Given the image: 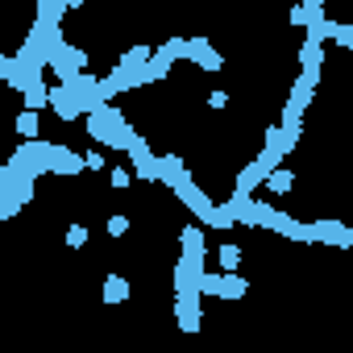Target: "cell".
I'll return each instance as SVG.
<instances>
[{
  "label": "cell",
  "mask_w": 353,
  "mask_h": 353,
  "mask_svg": "<svg viewBox=\"0 0 353 353\" xmlns=\"http://www.w3.org/2000/svg\"><path fill=\"white\" fill-rule=\"evenodd\" d=\"M245 287H250V283L237 279L233 270H225V274H208V270H204V274L196 279V291H200V295H221V299H241Z\"/></svg>",
  "instance_id": "6da1fadb"
},
{
  "label": "cell",
  "mask_w": 353,
  "mask_h": 353,
  "mask_svg": "<svg viewBox=\"0 0 353 353\" xmlns=\"http://www.w3.org/2000/svg\"><path fill=\"white\" fill-rule=\"evenodd\" d=\"M174 320H179V328H188V332H200V320H204L200 291H174Z\"/></svg>",
  "instance_id": "7a4b0ae2"
},
{
  "label": "cell",
  "mask_w": 353,
  "mask_h": 353,
  "mask_svg": "<svg viewBox=\"0 0 353 353\" xmlns=\"http://www.w3.org/2000/svg\"><path fill=\"white\" fill-rule=\"evenodd\" d=\"M307 241H328L336 250H349L353 245V233L341 221H307Z\"/></svg>",
  "instance_id": "3957f363"
},
{
  "label": "cell",
  "mask_w": 353,
  "mask_h": 353,
  "mask_svg": "<svg viewBox=\"0 0 353 353\" xmlns=\"http://www.w3.org/2000/svg\"><path fill=\"white\" fill-rule=\"evenodd\" d=\"M183 59L196 63L200 71H221V67H225V54H216L208 38H188V54H183Z\"/></svg>",
  "instance_id": "277c9868"
},
{
  "label": "cell",
  "mask_w": 353,
  "mask_h": 353,
  "mask_svg": "<svg viewBox=\"0 0 353 353\" xmlns=\"http://www.w3.org/2000/svg\"><path fill=\"white\" fill-rule=\"evenodd\" d=\"M46 170H54V174H79L83 170V154H75L67 145H50L46 150Z\"/></svg>",
  "instance_id": "5b68a950"
},
{
  "label": "cell",
  "mask_w": 353,
  "mask_h": 353,
  "mask_svg": "<svg viewBox=\"0 0 353 353\" xmlns=\"http://www.w3.org/2000/svg\"><path fill=\"white\" fill-rule=\"evenodd\" d=\"M50 108L59 112V121H79L83 112H79V104H75V96H71V88L67 83H59V88H50Z\"/></svg>",
  "instance_id": "8992f818"
},
{
  "label": "cell",
  "mask_w": 353,
  "mask_h": 353,
  "mask_svg": "<svg viewBox=\"0 0 353 353\" xmlns=\"http://www.w3.org/2000/svg\"><path fill=\"white\" fill-rule=\"evenodd\" d=\"M262 183H266V188H270L274 196H287V192L295 188V174H291V170H287V166L279 162V166H270V170H266V179H262Z\"/></svg>",
  "instance_id": "52a82bcc"
},
{
  "label": "cell",
  "mask_w": 353,
  "mask_h": 353,
  "mask_svg": "<svg viewBox=\"0 0 353 353\" xmlns=\"http://www.w3.org/2000/svg\"><path fill=\"white\" fill-rule=\"evenodd\" d=\"M21 100H26V108H34V112H42V108L50 104V88H46L42 79H30V83L21 88Z\"/></svg>",
  "instance_id": "ba28073f"
},
{
  "label": "cell",
  "mask_w": 353,
  "mask_h": 353,
  "mask_svg": "<svg viewBox=\"0 0 353 353\" xmlns=\"http://www.w3.org/2000/svg\"><path fill=\"white\" fill-rule=\"evenodd\" d=\"M100 299H104V303H125V299H129V283H125L121 274H108V279H104Z\"/></svg>",
  "instance_id": "9c48e42d"
},
{
  "label": "cell",
  "mask_w": 353,
  "mask_h": 353,
  "mask_svg": "<svg viewBox=\"0 0 353 353\" xmlns=\"http://www.w3.org/2000/svg\"><path fill=\"white\" fill-rule=\"evenodd\" d=\"M13 125H17V133H21V137H38V133H42V121H38V112H34V108H21V112L13 117Z\"/></svg>",
  "instance_id": "30bf717a"
},
{
  "label": "cell",
  "mask_w": 353,
  "mask_h": 353,
  "mask_svg": "<svg viewBox=\"0 0 353 353\" xmlns=\"http://www.w3.org/2000/svg\"><path fill=\"white\" fill-rule=\"evenodd\" d=\"M204 225H212V229H233V225H237V208H233V204H221V208L212 204V212H208Z\"/></svg>",
  "instance_id": "8fae6325"
},
{
  "label": "cell",
  "mask_w": 353,
  "mask_h": 353,
  "mask_svg": "<svg viewBox=\"0 0 353 353\" xmlns=\"http://www.w3.org/2000/svg\"><path fill=\"white\" fill-rule=\"evenodd\" d=\"M299 63H303V67H324V42L307 38V42L299 46Z\"/></svg>",
  "instance_id": "7c38bea8"
},
{
  "label": "cell",
  "mask_w": 353,
  "mask_h": 353,
  "mask_svg": "<svg viewBox=\"0 0 353 353\" xmlns=\"http://www.w3.org/2000/svg\"><path fill=\"white\" fill-rule=\"evenodd\" d=\"M145 59H150V46H133V50H125V54H121V63H117V67H121V71H141V67H145Z\"/></svg>",
  "instance_id": "4fadbf2b"
},
{
  "label": "cell",
  "mask_w": 353,
  "mask_h": 353,
  "mask_svg": "<svg viewBox=\"0 0 353 353\" xmlns=\"http://www.w3.org/2000/svg\"><path fill=\"white\" fill-rule=\"evenodd\" d=\"M158 54H162L166 63H179V59L188 54V38H170V42H162V46H158Z\"/></svg>",
  "instance_id": "5bb4252c"
},
{
  "label": "cell",
  "mask_w": 353,
  "mask_h": 353,
  "mask_svg": "<svg viewBox=\"0 0 353 353\" xmlns=\"http://www.w3.org/2000/svg\"><path fill=\"white\" fill-rule=\"evenodd\" d=\"M88 237H92V233H88V225H79V221H75V225H67V250H83V245H88Z\"/></svg>",
  "instance_id": "9a60e30c"
},
{
  "label": "cell",
  "mask_w": 353,
  "mask_h": 353,
  "mask_svg": "<svg viewBox=\"0 0 353 353\" xmlns=\"http://www.w3.org/2000/svg\"><path fill=\"white\" fill-rule=\"evenodd\" d=\"M108 183H112V192H129V183H133V170H125V166H112V170H108Z\"/></svg>",
  "instance_id": "2e32d148"
},
{
  "label": "cell",
  "mask_w": 353,
  "mask_h": 353,
  "mask_svg": "<svg viewBox=\"0 0 353 353\" xmlns=\"http://www.w3.org/2000/svg\"><path fill=\"white\" fill-rule=\"evenodd\" d=\"M216 258H221V270H237V266H241V250H237V245H221Z\"/></svg>",
  "instance_id": "e0dca14e"
},
{
  "label": "cell",
  "mask_w": 353,
  "mask_h": 353,
  "mask_svg": "<svg viewBox=\"0 0 353 353\" xmlns=\"http://www.w3.org/2000/svg\"><path fill=\"white\" fill-rule=\"evenodd\" d=\"M332 38H336V46L349 50V46H353V26H349V21H336V26H332Z\"/></svg>",
  "instance_id": "ac0fdd59"
},
{
  "label": "cell",
  "mask_w": 353,
  "mask_h": 353,
  "mask_svg": "<svg viewBox=\"0 0 353 353\" xmlns=\"http://www.w3.org/2000/svg\"><path fill=\"white\" fill-rule=\"evenodd\" d=\"M307 17H312V9L303 5V0H299V5L291 9V17H287V26H307Z\"/></svg>",
  "instance_id": "d6986e66"
},
{
  "label": "cell",
  "mask_w": 353,
  "mask_h": 353,
  "mask_svg": "<svg viewBox=\"0 0 353 353\" xmlns=\"http://www.w3.org/2000/svg\"><path fill=\"white\" fill-rule=\"evenodd\" d=\"M121 233H129V216H108V237H121Z\"/></svg>",
  "instance_id": "ffe728a7"
},
{
  "label": "cell",
  "mask_w": 353,
  "mask_h": 353,
  "mask_svg": "<svg viewBox=\"0 0 353 353\" xmlns=\"http://www.w3.org/2000/svg\"><path fill=\"white\" fill-rule=\"evenodd\" d=\"M83 166H88V170H104L108 162H104V154H100V150H88V154H83Z\"/></svg>",
  "instance_id": "44dd1931"
},
{
  "label": "cell",
  "mask_w": 353,
  "mask_h": 353,
  "mask_svg": "<svg viewBox=\"0 0 353 353\" xmlns=\"http://www.w3.org/2000/svg\"><path fill=\"white\" fill-rule=\"evenodd\" d=\"M208 108H229V92H208Z\"/></svg>",
  "instance_id": "7402d4cb"
},
{
  "label": "cell",
  "mask_w": 353,
  "mask_h": 353,
  "mask_svg": "<svg viewBox=\"0 0 353 353\" xmlns=\"http://www.w3.org/2000/svg\"><path fill=\"white\" fill-rule=\"evenodd\" d=\"M5 71H9V54H0V79H5Z\"/></svg>",
  "instance_id": "603a6c76"
},
{
  "label": "cell",
  "mask_w": 353,
  "mask_h": 353,
  "mask_svg": "<svg viewBox=\"0 0 353 353\" xmlns=\"http://www.w3.org/2000/svg\"><path fill=\"white\" fill-rule=\"evenodd\" d=\"M303 5H307V9H324V0H303Z\"/></svg>",
  "instance_id": "cb8c5ba5"
},
{
  "label": "cell",
  "mask_w": 353,
  "mask_h": 353,
  "mask_svg": "<svg viewBox=\"0 0 353 353\" xmlns=\"http://www.w3.org/2000/svg\"><path fill=\"white\" fill-rule=\"evenodd\" d=\"M63 5H67V9H79V5H83V0H63Z\"/></svg>",
  "instance_id": "d4e9b609"
}]
</instances>
